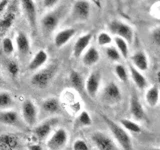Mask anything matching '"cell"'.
<instances>
[{
	"label": "cell",
	"mask_w": 160,
	"mask_h": 150,
	"mask_svg": "<svg viewBox=\"0 0 160 150\" xmlns=\"http://www.w3.org/2000/svg\"><path fill=\"white\" fill-rule=\"evenodd\" d=\"M103 121L106 123L110 132L112 133L114 139L120 145L123 150H132V140L128 132L125 130L121 125L117 124L112 119H110L108 116L104 114H101Z\"/></svg>",
	"instance_id": "6da1fadb"
},
{
	"label": "cell",
	"mask_w": 160,
	"mask_h": 150,
	"mask_svg": "<svg viewBox=\"0 0 160 150\" xmlns=\"http://www.w3.org/2000/svg\"><path fill=\"white\" fill-rule=\"evenodd\" d=\"M109 31L115 36L121 37L126 40L128 44L132 43L134 40V30L129 24L125 23L121 20H112L108 24Z\"/></svg>",
	"instance_id": "7a4b0ae2"
},
{
	"label": "cell",
	"mask_w": 160,
	"mask_h": 150,
	"mask_svg": "<svg viewBox=\"0 0 160 150\" xmlns=\"http://www.w3.org/2000/svg\"><path fill=\"white\" fill-rule=\"evenodd\" d=\"M55 72H56V66L50 65V66L40 69L36 71L31 78V84L37 88H45L48 86L49 82L53 78Z\"/></svg>",
	"instance_id": "3957f363"
},
{
	"label": "cell",
	"mask_w": 160,
	"mask_h": 150,
	"mask_svg": "<svg viewBox=\"0 0 160 150\" xmlns=\"http://www.w3.org/2000/svg\"><path fill=\"white\" fill-rule=\"evenodd\" d=\"M101 99L106 104H118L122 99L121 89L115 82H109L105 85V87L102 90Z\"/></svg>",
	"instance_id": "277c9868"
},
{
	"label": "cell",
	"mask_w": 160,
	"mask_h": 150,
	"mask_svg": "<svg viewBox=\"0 0 160 150\" xmlns=\"http://www.w3.org/2000/svg\"><path fill=\"white\" fill-rule=\"evenodd\" d=\"M91 140L98 150H119L114 140L104 132L96 131L92 133Z\"/></svg>",
	"instance_id": "5b68a950"
},
{
	"label": "cell",
	"mask_w": 160,
	"mask_h": 150,
	"mask_svg": "<svg viewBox=\"0 0 160 150\" xmlns=\"http://www.w3.org/2000/svg\"><path fill=\"white\" fill-rule=\"evenodd\" d=\"M68 140V134L64 128H59L55 131L47 141V147L50 150H61L65 147Z\"/></svg>",
	"instance_id": "8992f818"
},
{
	"label": "cell",
	"mask_w": 160,
	"mask_h": 150,
	"mask_svg": "<svg viewBox=\"0 0 160 150\" xmlns=\"http://www.w3.org/2000/svg\"><path fill=\"white\" fill-rule=\"evenodd\" d=\"M71 15L73 19L78 21L87 20L90 15V4L87 0H77L73 4Z\"/></svg>",
	"instance_id": "52a82bcc"
},
{
	"label": "cell",
	"mask_w": 160,
	"mask_h": 150,
	"mask_svg": "<svg viewBox=\"0 0 160 150\" xmlns=\"http://www.w3.org/2000/svg\"><path fill=\"white\" fill-rule=\"evenodd\" d=\"M21 109H22V117L25 123L27 125H30V126H33L36 123L37 116H38L37 108L35 106V104L31 100L26 99L23 101Z\"/></svg>",
	"instance_id": "ba28073f"
},
{
	"label": "cell",
	"mask_w": 160,
	"mask_h": 150,
	"mask_svg": "<svg viewBox=\"0 0 160 150\" xmlns=\"http://www.w3.org/2000/svg\"><path fill=\"white\" fill-rule=\"evenodd\" d=\"M129 111L131 116L136 121H143L146 119V112L142 106L140 99L136 94H131L129 100Z\"/></svg>",
	"instance_id": "9c48e42d"
},
{
	"label": "cell",
	"mask_w": 160,
	"mask_h": 150,
	"mask_svg": "<svg viewBox=\"0 0 160 150\" xmlns=\"http://www.w3.org/2000/svg\"><path fill=\"white\" fill-rule=\"evenodd\" d=\"M20 2L29 25L32 28H35L37 22V11L34 0H20Z\"/></svg>",
	"instance_id": "30bf717a"
},
{
	"label": "cell",
	"mask_w": 160,
	"mask_h": 150,
	"mask_svg": "<svg viewBox=\"0 0 160 150\" xmlns=\"http://www.w3.org/2000/svg\"><path fill=\"white\" fill-rule=\"evenodd\" d=\"M101 83V74L98 71L92 72L89 75L86 82H85V91L89 96H96Z\"/></svg>",
	"instance_id": "8fae6325"
},
{
	"label": "cell",
	"mask_w": 160,
	"mask_h": 150,
	"mask_svg": "<svg viewBox=\"0 0 160 150\" xmlns=\"http://www.w3.org/2000/svg\"><path fill=\"white\" fill-rule=\"evenodd\" d=\"M19 137L15 133L6 132L0 134V150H16Z\"/></svg>",
	"instance_id": "7c38bea8"
},
{
	"label": "cell",
	"mask_w": 160,
	"mask_h": 150,
	"mask_svg": "<svg viewBox=\"0 0 160 150\" xmlns=\"http://www.w3.org/2000/svg\"><path fill=\"white\" fill-rule=\"evenodd\" d=\"M92 40V34L91 33H86L80 36L76 42L74 44V47H73V55L76 58L81 57L83 53L85 52V50L87 49V47L89 46L90 42Z\"/></svg>",
	"instance_id": "4fadbf2b"
},
{
	"label": "cell",
	"mask_w": 160,
	"mask_h": 150,
	"mask_svg": "<svg viewBox=\"0 0 160 150\" xmlns=\"http://www.w3.org/2000/svg\"><path fill=\"white\" fill-rule=\"evenodd\" d=\"M133 66L139 71H147L149 68V61L146 53L144 51H136L130 57Z\"/></svg>",
	"instance_id": "5bb4252c"
},
{
	"label": "cell",
	"mask_w": 160,
	"mask_h": 150,
	"mask_svg": "<svg viewBox=\"0 0 160 150\" xmlns=\"http://www.w3.org/2000/svg\"><path fill=\"white\" fill-rule=\"evenodd\" d=\"M59 22V17L56 13H48L41 19V27L46 34L52 33L56 29Z\"/></svg>",
	"instance_id": "9a60e30c"
},
{
	"label": "cell",
	"mask_w": 160,
	"mask_h": 150,
	"mask_svg": "<svg viewBox=\"0 0 160 150\" xmlns=\"http://www.w3.org/2000/svg\"><path fill=\"white\" fill-rule=\"evenodd\" d=\"M55 123H56V120H55V119L44 121L41 124L37 125V126L34 128L33 133L35 134V136H36L37 138H39V139L46 138L48 135L51 133L52 128H53Z\"/></svg>",
	"instance_id": "2e32d148"
},
{
	"label": "cell",
	"mask_w": 160,
	"mask_h": 150,
	"mask_svg": "<svg viewBox=\"0 0 160 150\" xmlns=\"http://www.w3.org/2000/svg\"><path fill=\"white\" fill-rule=\"evenodd\" d=\"M47 60H48L47 52L45 50H39L31 59V61H30L28 65V69L31 70V71H37V70H39V68H41L47 62Z\"/></svg>",
	"instance_id": "e0dca14e"
},
{
	"label": "cell",
	"mask_w": 160,
	"mask_h": 150,
	"mask_svg": "<svg viewBox=\"0 0 160 150\" xmlns=\"http://www.w3.org/2000/svg\"><path fill=\"white\" fill-rule=\"evenodd\" d=\"M129 71H130V76H131L132 81L136 85L137 88H139L140 90H143L147 87V85H148L147 79L141 73V71H139L138 69L135 68L132 64L129 65Z\"/></svg>",
	"instance_id": "ac0fdd59"
},
{
	"label": "cell",
	"mask_w": 160,
	"mask_h": 150,
	"mask_svg": "<svg viewBox=\"0 0 160 150\" xmlns=\"http://www.w3.org/2000/svg\"><path fill=\"white\" fill-rule=\"evenodd\" d=\"M0 123L9 126L19 124V116L15 110H2L0 111Z\"/></svg>",
	"instance_id": "d6986e66"
},
{
	"label": "cell",
	"mask_w": 160,
	"mask_h": 150,
	"mask_svg": "<svg viewBox=\"0 0 160 150\" xmlns=\"http://www.w3.org/2000/svg\"><path fill=\"white\" fill-rule=\"evenodd\" d=\"M74 35H75V30L73 28H65L61 30V31H59L55 35V38H54L55 46L57 48H61L74 36Z\"/></svg>",
	"instance_id": "ffe728a7"
},
{
	"label": "cell",
	"mask_w": 160,
	"mask_h": 150,
	"mask_svg": "<svg viewBox=\"0 0 160 150\" xmlns=\"http://www.w3.org/2000/svg\"><path fill=\"white\" fill-rule=\"evenodd\" d=\"M15 41L18 52L21 55H27L30 52V40L24 32H19Z\"/></svg>",
	"instance_id": "44dd1931"
},
{
	"label": "cell",
	"mask_w": 160,
	"mask_h": 150,
	"mask_svg": "<svg viewBox=\"0 0 160 150\" xmlns=\"http://www.w3.org/2000/svg\"><path fill=\"white\" fill-rule=\"evenodd\" d=\"M100 59L98 50L95 47H89L82 55V62L86 66H93Z\"/></svg>",
	"instance_id": "7402d4cb"
},
{
	"label": "cell",
	"mask_w": 160,
	"mask_h": 150,
	"mask_svg": "<svg viewBox=\"0 0 160 150\" xmlns=\"http://www.w3.org/2000/svg\"><path fill=\"white\" fill-rule=\"evenodd\" d=\"M145 100L150 107L157 106L160 100V90L157 85H153L147 89L146 93H145Z\"/></svg>",
	"instance_id": "603a6c76"
},
{
	"label": "cell",
	"mask_w": 160,
	"mask_h": 150,
	"mask_svg": "<svg viewBox=\"0 0 160 150\" xmlns=\"http://www.w3.org/2000/svg\"><path fill=\"white\" fill-rule=\"evenodd\" d=\"M69 80H70V83L72 85V87L76 90V91H78L81 94L85 92V82H84L82 75L79 72L72 70L69 75Z\"/></svg>",
	"instance_id": "cb8c5ba5"
},
{
	"label": "cell",
	"mask_w": 160,
	"mask_h": 150,
	"mask_svg": "<svg viewBox=\"0 0 160 150\" xmlns=\"http://www.w3.org/2000/svg\"><path fill=\"white\" fill-rule=\"evenodd\" d=\"M42 109L47 113H58L60 111V104L56 98H48L42 102Z\"/></svg>",
	"instance_id": "d4e9b609"
},
{
	"label": "cell",
	"mask_w": 160,
	"mask_h": 150,
	"mask_svg": "<svg viewBox=\"0 0 160 150\" xmlns=\"http://www.w3.org/2000/svg\"><path fill=\"white\" fill-rule=\"evenodd\" d=\"M114 43H115V47L117 48V50L119 51L121 57L127 59L129 56V46H128V42L126 40H124L121 37H118V36H115L114 37Z\"/></svg>",
	"instance_id": "484cf974"
},
{
	"label": "cell",
	"mask_w": 160,
	"mask_h": 150,
	"mask_svg": "<svg viewBox=\"0 0 160 150\" xmlns=\"http://www.w3.org/2000/svg\"><path fill=\"white\" fill-rule=\"evenodd\" d=\"M15 20V13L13 11H8L4 16L0 19V33L6 32L12 26Z\"/></svg>",
	"instance_id": "4316f807"
},
{
	"label": "cell",
	"mask_w": 160,
	"mask_h": 150,
	"mask_svg": "<svg viewBox=\"0 0 160 150\" xmlns=\"http://www.w3.org/2000/svg\"><path fill=\"white\" fill-rule=\"evenodd\" d=\"M120 125L126 130L127 132H132V133H140L142 131L141 126L137 123L133 121V120H130V119H121L120 120Z\"/></svg>",
	"instance_id": "83f0119b"
},
{
	"label": "cell",
	"mask_w": 160,
	"mask_h": 150,
	"mask_svg": "<svg viewBox=\"0 0 160 150\" xmlns=\"http://www.w3.org/2000/svg\"><path fill=\"white\" fill-rule=\"evenodd\" d=\"M14 105V99L11 94L6 91L0 92V110H8Z\"/></svg>",
	"instance_id": "f1b7e54d"
},
{
	"label": "cell",
	"mask_w": 160,
	"mask_h": 150,
	"mask_svg": "<svg viewBox=\"0 0 160 150\" xmlns=\"http://www.w3.org/2000/svg\"><path fill=\"white\" fill-rule=\"evenodd\" d=\"M105 54L109 60L114 62H118L121 59V55H120L119 51L115 46H107L105 48Z\"/></svg>",
	"instance_id": "f546056e"
},
{
	"label": "cell",
	"mask_w": 160,
	"mask_h": 150,
	"mask_svg": "<svg viewBox=\"0 0 160 150\" xmlns=\"http://www.w3.org/2000/svg\"><path fill=\"white\" fill-rule=\"evenodd\" d=\"M115 74L116 76L119 78L120 81L122 82H126L128 80V73H127V70L125 68L122 64H116L115 65Z\"/></svg>",
	"instance_id": "4dcf8cb0"
},
{
	"label": "cell",
	"mask_w": 160,
	"mask_h": 150,
	"mask_svg": "<svg viewBox=\"0 0 160 150\" xmlns=\"http://www.w3.org/2000/svg\"><path fill=\"white\" fill-rule=\"evenodd\" d=\"M77 122L80 126L86 127V126H90V125L92 124V119L87 111H82L77 117Z\"/></svg>",
	"instance_id": "1f68e13d"
},
{
	"label": "cell",
	"mask_w": 160,
	"mask_h": 150,
	"mask_svg": "<svg viewBox=\"0 0 160 150\" xmlns=\"http://www.w3.org/2000/svg\"><path fill=\"white\" fill-rule=\"evenodd\" d=\"M97 43L100 46H109L112 43V37L107 32H100L97 36Z\"/></svg>",
	"instance_id": "d6a6232c"
},
{
	"label": "cell",
	"mask_w": 160,
	"mask_h": 150,
	"mask_svg": "<svg viewBox=\"0 0 160 150\" xmlns=\"http://www.w3.org/2000/svg\"><path fill=\"white\" fill-rule=\"evenodd\" d=\"M2 50L7 55H11L14 52V44L9 37H5L2 40Z\"/></svg>",
	"instance_id": "836d02e7"
},
{
	"label": "cell",
	"mask_w": 160,
	"mask_h": 150,
	"mask_svg": "<svg viewBox=\"0 0 160 150\" xmlns=\"http://www.w3.org/2000/svg\"><path fill=\"white\" fill-rule=\"evenodd\" d=\"M6 68H7V71L8 73L11 75L12 77H16L17 74L19 73V66L16 61L14 60H10L8 61L7 65H6Z\"/></svg>",
	"instance_id": "e575fe53"
},
{
	"label": "cell",
	"mask_w": 160,
	"mask_h": 150,
	"mask_svg": "<svg viewBox=\"0 0 160 150\" xmlns=\"http://www.w3.org/2000/svg\"><path fill=\"white\" fill-rule=\"evenodd\" d=\"M72 148H73V150H89L87 143L82 139L75 140L72 145Z\"/></svg>",
	"instance_id": "d590c367"
},
{
	"label": "cell",
	"mask_w": 160,
	"mask_h": 150,
	"mask_svg": "<svg viewBox=\"0 0 160 150\" xmlns=\"http://www.w3.org/2000/svg\"><path fill=\"white\" fill-rule=\"evenodd\" d=\"M151 40L155 45L160 46V27L153 29L151 32Z\"/></svg>",
	"instance_id": "8d00e7d4"
},
{
	"label": "cell",
	"mask_w": 160,
	"mask_h": 150,
	"mask_svg": "<svg viewBox=\"0 0 160 150\" xmlns=\"http://www.w3.org/2000/svg\"><path fill=\"white\" fill-rule=\"evenodd\" d=\"M59 0H43V6L47 9L53 8L58 3Z\"/></svg>",
	"instance_id": "74e56055"
},
{
	"label": "cell",
	"mask_w": 160,
	"mask_h": 150,
	"mask_svg": "<svg viewBox=\"0 0 160 150\" xmlns=\"http://www.w3.org/2000/svg\"><path fill=\"white\" fill-rule=\"evenodd\" d=\"M8 2H9V0H1V1H0V14H2L5 11V9H6L8 5Z\"/></svg>",
	"instance_id": "f35d334b"
},
{
	"label": "cell",
	"mask_w": 160,
	"mask_h": 150,
	"mask_svg": "<svg viewBox=\"0 0 160 150\" xmlns=\"http://www.w3.org/2000/svg\"><path fill=\"white\" fill-rule=\"evenodd\" d=\"M28 150H44V149L39 144H30L28 146Z\"/></svg>",
	"instance_id": "ab89813d"
},
{
	"label": "cell",
	"mask_w": 160,
	"mask_h": 150,
	"mask_svg": "<svg viewBox=\"0 0 160 150\" xmlns=\"http://www.w3.org/2000/svg\"><path fill=\"white\" fill-rule=\"evenodd\" d=\"M90 1H92L97 7H101V0H90Z\"/></svg>",
	"instance_id": "60d3db41"
},
{
	"label": "cell",
	"mask_w": 160,
	"mask_h": 150,
	"mask_svg": "<svg viewBox=\"0 0 160 150\" xmlns=\"http://www.w3.org/2000/svg\"><path fill=\"white\" fill-rule=\"evenodd\" d=\"M156 78H157V81L160 83V70L157 72V77H156Z\"/></svg>",
	"instance_id": "b9f144b4"
},
{
	"label": "cell",
	"mask_w": 160,
	"mask_h": 150,
	"mask_svg": "<svg viewBox=\"0 0 160 150\" xmlns=\"http://www.w3.org/2000/svg\"><path fill=\"white\" fill-rule=\"evenodd\" d=\"M150 150H160V147H155V148H151Z\"/></svg>",
	"instance_id": "7bdbcfd3"
},
{
	"label": "cell",
	"mask_w": 160,
	"mask_h": 150,
	"mask_svg": "<svg viewBox=\"0 0 160 150\" xmlns=\"http://www.w3.org/2000/svg\"><path fill=\"white\" fill-rule=\"evenodd\" d=\"M153 2H160V0H152Z\"/></svg>",
	"instance_id": "ee69618b"
},
{
	"label": "cell",
	"mask_w": 160,
	"mask_h": 150,
	"mask_svg": "<svg viewBox=\"0 0 160 150\" xmlns=\"http://www.w3.org/2000/svg\"><path fill=\"white\" fill-rule=\"evenodd\" d=\"M34 1H36V0H34Z\"/></svg>",
	"instance_id": "f6af8a7d"
}]
</instances>
